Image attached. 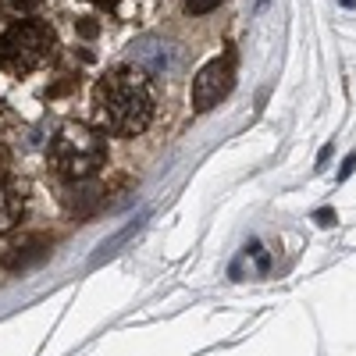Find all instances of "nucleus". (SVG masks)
I'll return each instance as SVG.
<instances>
[{
    "mask_svg": "<svg viewBox=\"0 0 356 356\" xmlns=\"http://www.w3.org/2000/svg\"><path fill=\"white\" fill-rule=\"evenodd\" d=\"M97 118L114 136H139L154 118V93L143 72H111L97 82Z\"/></svg>",
    "mask_w": 356,
    "mask_h": 356,
    "instance_id": "1",
    "label": "nucleus"
},
{
    "mask_svg": "<svg viewBox=\"0 0 356 356\" xmlns=\"http://www.w3.org/2000/svg\"><path fill=\"white\" fill-rule=\"evenodd\" d=\"M50 168L68 178V182H86L89 175H97L107 164V143L89 125H65L50 139Z\"/></svg>",
    "mask_w": 356,
    "mask_h": 356,
    "instance_id": "2",
    "label": "nucleus"
},
{
    "mask_svg": "<svg viewBox=\"0 0 356 356\" xmlns=\"http://www.w3.org/2000/svg\"><path fill=\"white\" fill-rule=\"evenodd\" d=\"M54 47V33L43 22H15L8 33L0 36V68L11 75H29L36 72Z\"/></svg>",
    "mask_w": 356,
    "mask_h": 356,
    "instance_id": "3",
    "label": "nucleus"
},
{
    "mask_svg": "<svg viewBox=\"0 0 356 356\" xmlns=\"http://www.w3.org/2000/svg\"><path fill=\"white\" fill-rule=\"evenodd\" d=\"M232 75H235L232 57H214V61H207L196 72V79H193V107L196 111H211L232 89Z\"/></svg>",
    "mask_w": 356,
    "mask_h": 356,
    "instance_id": "4",
    "label": "nucleus"
},
{
    "mask_svg": "<svg viewBox=\"0 0 356 356\" xmlns=\"http://www.w3.org/2000/svg\"><path fill=\"white\" fill-rule=\"evenodd\" d=\"M132 65H136V72H143V75L164 79V75H171V72L178 68V50H175L171 43L157 40V36H146V40H139V43L132 47Z\"/></svg>",
    "mask_w": 356,
    "mask_h": 356,
    "instance_id": "5",
    "label": "nucleus"
},
{
    "mask_svg": "<svg viewBox=\"0 0 356 356\" xmlns=\"http://www.w3.org/2000/svg\"><path fill=\"white\" fill-rule=\"evenodd\" d=\"M47 250H50V243H47V239H40V235H29V239H22V243L8 246V253L0 257V260H4L8 267H29V264L43 260V257H47Z\"/></svg>",
    "mask_w": 356,
    "mask_h": 356,
    "instance_id": "6",
    "label": "nucleus"
},
{
    "mask_svg": "<svg viewBox=\"0 0 356 356\" xmlns=\"http://www.w3.org/2000/svg\"><path fill=\"white\" fill-rule=\"evenodd\" d=\"M22 207H25V203H22V193L0 182V235L11 232V228L18 225V218H22Z\"/></svg>",
    "mask_w": 356,
    "mask_h": 356,
    "instance_id": "7",
    "label": "nucleus"
},
{
    "mask_svg": "<svg viewBox=\"0 0 356 356\" xmlns=\"http://www.w3.org/2000/svg\"><path fill=\"white\" fill-rule=\"evenodd\" d=\"M143 218H146V214H139L136 221H129V225H125L122 232H118V235H111V239H107V243H100V250H97V257H93V264H100L104 257H111V253H114L118 246H122V243L129 239V235H136V232L143 228Z\"/></svg>",
    "mask_w": 356,
    "mask_h": 356,
    "instance_id": "8",
    "label": "nucleus"
},
{
    "mask_svg": "<svg viewBox=\"0 0 356 356\" xmlns=\"http://www.w3.org/2000/svg\"><path fill=\"white\" fill-rule=\"evenodd\" d=\"M218 4H221V0H182V8H186L189 15H211Z\"/></svg>",
    "mask_w": 356,
    "mask_h": 356,
    "instance_id": "9",
    "label": "nucleus"
},
{
    "mask_svg": "<svg viewBox=\"0 0 356 356\" xmlns=\"http://www.w3.org/2000/svg\"><path fill=\"white\" fill-rule=\"evenodd\" d=\"M75 29H79V33H82L86 40H93V36L100 33V29H97V22H93V18H79V25H75Z\"/></svg>",
    "mask_w": 356,
    "mask_h": 356,
    "instance_id": "10",
    "label": "nucleus"
},
{
    "mask_svg": "<svg viewBox=\"0 0 356 356\" xmlns=\"http://www.w3.org/2000/svg\"><path fill=\"white\" fill-rule=\"evenodd\" d=\"M353 168H356V154H349V157L342 161V171H339V178H349V175H353Z\"/></svg>",
    "mask_w": 356,
    "mask_h": 356,
    "instance_id": "11",
    "label": "nucleus"
},
{
    "mask_svg": "<svg viewBox=\"0 0 356 356\" xmlns=\"http://www.w3.org/2000/svg\"><path fill=\"white\" fill-rule=\"evenodd\" d=\"M317 225H335V211H317Z\"/></svg>",
    "mask_w": 356,
    "mask_h": 356,
    "instance_id": "12",
    "label": "nucleus"
},
{
    "mask_svg": "<svg viewBox=\"0 0 356 356\" xmlns=\"http://www.w3.org/2000/svg\"><path fill=\"white\" fill-rule=\"evenodd\" d=\"M328 157H332V143L321 150V157H317V168H324V164H328Z\"/></svg>",
    "mask_w": 356,
    "mask_h": 356,
    "instance_id": "13",
    "label": "nucleus"
},
{
    "mask_svg": "<svg viewBox=\"0 0 356 356\" xmlns=\"http://www.w3.org/2000/svg\"><path fill=\"white\" fill-rule=\"evenodd\" d=\"M89 4H97V8H114L118 0H89Z\"/></svg>",
    "mask_w": 356,
    "mask_h": 356,
    "instance_id": "14",
    "label": "nucleus"
},
{
    "mask_svg": "<svg viewBox=\"0 0 356 356\" xmlns=\"http://www.w3.org/2000/svg\"><path fill=\"white\" fill-rule=\"evenodd\" d=\"M342 8H356V0H342Z\"/></svg>",
    "mask_w": 356,
    "mask_h": 356,
    "instance_id": "15",
    "label": "nucleus"
},
{
    "mask_svg": "<svg viewBox=\"0 0 356 356\" xmlns=\"http://www.w3.org/2000/svg\"><path fill=\"white\" fill-rule=\"evenodd\" d=\"M15 4H40V0H15Z\"/></svg>",
    "mask_w": 356,
    "mask_h": 356,
    "instance_id": "16",
    "label": "nucleus"
},
{
    "mask_svg": "<svg viewBox=\"0 0 356 356\" xmlns=\"http://www.w3.org/2000/svg\"><path fill=\"white\" fill-rule=\"evenodd\" d=\"M257 8H267V0H257Z\"/></svg>",
    "mask_w": 356,
    "mask_h": 356,
    "instance_id": "17",
    "label": "nucleus"
}]
</instances>
